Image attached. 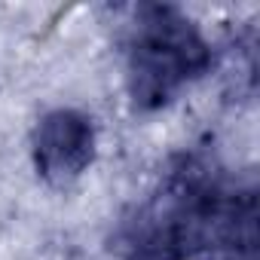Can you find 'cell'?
<instances>
[{"instance_id": "6da1fadb", "label": "cell", "mask_w": 260, "mask_h": 260, "mask_svg": "<svg viewBox=\"0 0 260 260\" xmlns=\"http://www.w3.org/2000/svg\"><path fill=\"white\" fill-rule=\"evenodd\" d=\"M214 64L211 43L178 7H141L125 49V89L138 110L172 104Z\"/></svg>"}, {"instance_id": "7a4b0ae2", "label": "cell", "mask_w": 260, "mask_h": 260, "mask_svg": "<svg viewBox=\"0 0 260 260\" xmlns=\"http://www.w3.org/2000/svg\"><path fill=\"white\" fill-rule=\"evenodd\" d=\"M95 122L83 110L55 107L40 116L31 135L34 169L43 181L64 187L77 181L95 159Z\"/></svg>"}]
</instances>
